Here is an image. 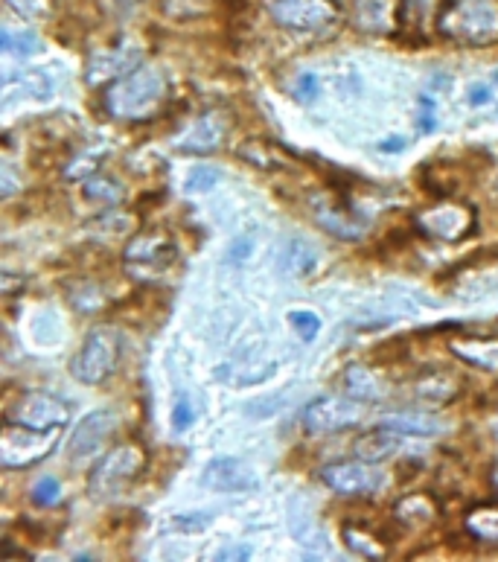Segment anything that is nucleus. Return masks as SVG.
Instances as JSON below:
<instances>
[{
	"mask_svg": "<svg viewBox=\"0 0 498 562\" xmlns=\"http://www.w3.org/2000/svg\"><path fill=\"white\" fill-rule=\"evenodd\" d=\"M365 417V405L359 399L347 397H318L303 408V429L309 434H335L353 429Z\"/></svg>",
	"mask_w": 498,
	"mask_h": 562,
	"instance_id": "9d476101",
	"label": "nucleus"
},
{
	"mask_svg": "<svg viewBox=\"0 0 498 562\" xmlns=\"http://www.w3.org/2000/svg\"><path fill=\"white\" fill-rule=\"evenodd\" d=\"M117 429V414L114 411H91L88 417H82L76 423V429L70 434L67 443V455L73 461H85L94 452H100L102 443L111 437V431Z\"/></svg>",
	"mask_w": 498,
	"mask_h": 562,
	"instance_id": "4468645a",
	"label": "nucleus"
},
{
	"mask_svg": "<svg viewBox=\"0 0 498 562\" xmlns=\"http://www.w3.org/2000/svg\"><path fill=\"white\" fill-rule=\"evenodd\" d=\"M309 213L315 219L318 228H324L327 233H332L335 239H344V242H356L362 239L367 231V222L347 204V201L335 199L330 193H318L309 199Z\"/></svg>",
	"mask_w": 498,
	"mask_h": 562,
	"instance_id": "9b49d317",
	"label": "nucleus"
},
{
	"mask_svg": "<svg viewBox=\"0 0 498 562\" xmlns=\"http://www.w3.org/2000/svg\"><path fill=\"white\" fill-rule=\"evenodd\" d=\"M466 528L472 530V536H475V539L498 545V510H490V507L475 510V513L466 519Z\"/></svg>",
	"mask_w": 498,
	"mask_h": 562,
	"instance_id": "bb28decb",
	"label": "nucleus"
},
{
	"mask_svg": "<svg viewBox=\"0 0 498 562\" xmlns=\"http://www.w3.org/2000/svg\"><path fill=\"white\" fill-rule=\"evenodd\" d=\"M452 350L466 364L487 370V373H498V338H464V341H455Z\"/></svg>",
	"mask_w": 498,
	"mask_h": 562,
	"instance_id": "412c9836",
	"label": "nucleus"
},
{
	"mask_svg": "<svg viewBox=\"0 0 498 562\" xmlns=\"http://www.w3.org/2000/svg\"><path fill=\"white\" fill-rule=\"evenodd\" d=\"M268 15L295 33H321L338 21L335 0H263Z\"/></svg>",
	"mask_w": 498,
	"mask_h": 562,
	"instance_id": "1a4fd4ad",
	"label": "nucleus"
},
{
	"mask_svg": "<svg viewBox=\"0 0 498 562\" xmlns=\"http://www.w3.org/2000/svg\"><path fill=\"white\" fill-rule=\"evenodd\" d=\"M289 324L295 327L298 338H303V341H315L318 332H321V318H318L315 312H309V309L292 312V315H289Z\"/></svg>",
	"mask_w": 498,
	"mask_h": 562,
	"instance_id": "473e14b6",
	"label": "nucleus"
},
{
	"mask_svg": "<svg viewBox=\"0 0 498 562\" xmlns=\"http://www.w3.org/2000/svg\"><path fill=\"white\" fill-rule=\"evenodd\" d=\"M123 263L137 280H158L164 271H169L172 265L178 263V248L161 231L137 233L132 242L123 248Z\"/></svg>",
	"mask_w": 498,
	"mask_h": 562,
	"instance_id": "0eeeda50",
	"label": "nucleus"
},
{
	"mask_svg": "<svg viewBox=\"0 0 498 562\" xmlns=\"http://www.w3.org/2000/svg\"><path fill=\"white\" fill-rule=\"evenodd\" d=\"M353 18L365 33H388L394 24V3L391 0H356Z\"/></svg>",
	"mask_w": 498,
	"mask_h": 562,
	"instance_id": "4be33fe9",
	"label": "nucleus"
},
{
	"mask_svg": "<svg viewBox=\"0 0 498 562\" xmlns=\"http://www.w3.org/2000/svg\"><path fill=\"white\" fill-rule=\"evenodd\" d=\"M219 181H222L219 169H213V166H196V169H190L187 178H184V193H190V196H204V193H210Z\"/></svg>",
	"mask_w": 498,
	"mask_h": 562,
	"instance_id": "c85d7f7f",
	"label": "nucleus"
},
{
	"mask_svg": "<svg viewBox=\"0 0 498 562\" xmlns=\"http://www.w3.org/2000/svg\"><path fill=\"white\" fill-rule=\"evenodd\" d=\"M201 484L213 493H254L260 487V478L245 461L219 455L201 469Z\"/></svg>",
	"mask_w": 498,
	"mask_h": 562,
	"instance_id": "ddd939ff",
	"label": "nucleus"
},
{
	"mask_svg": "<svg viewBox=\"0 0 498 562\" xmlns=\"http://www.w3.org/2000/svg\"><path fill=\"white\" fill-rule=\"evenodd\" d=\"M30 498H33V504H38V507H53L62 498V484L53 475H44V478H38L33 484Z\"/></svg>",
	"mask_w": 498,
	"mask_h": 562,
	"instance_id": "2f4dec72",
	"label": "nucleus"
},
{
	"mask_svg": "<svg viewBox=\"0 0 498 562\" xmlns=\"http://www.w3.org/2000/svg\"><path fill=\"white\" fill-rule=\"evenodd\" d=\"M123 359V338L114 327H94L79 344L70 359V376L79 385H102L108 382Z\"/></svg>",
	"mask_w": 498,
	"mask_h": 562,
	"instance_id": "7ed1b4c3",
	"label": "nucleus"
},
{
	"mask_svg": "<svg viewBox=\"0 0 498 562\" xmlns=\"http://www.w3.org/2000/svg\"><path fill=\"white\" fill-rule=\"evenodd\" d=\"M437 30L466 47L498 44V0H449L437 15Z\"/></svg>",
	"mask_w": 498,
	"mask_h": 562,
	"instance_id": "f03ea898",
	"label": "nucleus"
},
{
	"mask_svg": "<svg viewBox=\"0 0 498 562\" xmlns=\"http://www.w3.org/2000/svg\"><path fill=\"white\" fill-rule=\"evenodd\" d=\"M464 382L458 376H452L449 370L443 373H426L420 376L414 385H411V394L420 402H429V405H443V402H452V399L461 394Z\"/></svg>",
	"mask_w": 498,
	"mask_h": 562,
	"instance_id": "a211bd4d",
	"label": "nucleus"
},
{
	"mask_svg": "<svg viewBox=\"0 0 498 562\" xmlns=\"http://www.w3.org/2000/svg\"><path fill=\"white\" fill-rule=\"evenodd\" d=\"M254 254V239L248 236V233H242V236H236L231 242V248H228V260L231 263H245L248 257Z\"/></svg>",
	"mask_w": 498,
	"mask_h": 562,
	"instance_id": "c9c22d12",
	"label": "nucleus"
},
{
	"mask_svg": "<svg viewBox=\"0 0 498 562\" xmlns=\"http://www.w3.org/2000/svg\"><path fill=\"white\" fill-rule=\"evenodd\" d=\"M85 196L91 201H100V204H117L123 199V187H120V181H114L108 175H91L85 181Z\"/></svg>",
	"mask_w": 498,
	"mask_h": 562,
	"instance_id": "a878e982",
	"label": "nucleus"
},
{
	"mask_svg": "<svg viewBox=\"0 0 498 562\" xmlns=\"http://www.w3.org/2000/svg\"><path fill=\"white\" fill-rule=\"evenodd\" d=\"M394 516L408 528H426L437 516V507H434L429 496H405L394 507Z\"/></svg>",
	"mask_w": 498,
	"mask_h": 562,
	"instance_id": "b1692460",
	"label": "nucleus"
},
{
	"mask_svg": "<svg viewBox=\"0 0 498 562\" xmlns=\"http://www.w3.org/2000/svg\"><path fill=\"white\" fill-rule=\"evenodd\" d=\"M414 225L420 233L434 236V239H446L455 242L461 236H469L475 231V213L466 204H455V201H443L437 207H426L414 216Z\"/></svg>",
	"mask_w": 498,
	"mask_h": 562,
	"instance_id": "f8f14e48",
	"label": "nucleus"
},
{
	"mask_svg": "<svg viewBox=\"0 0 498 562\" xmlns=\"http://www.w3.org/2000/svg\"><path fill=\"white\" fill-rule=\"evenodd\" d=\"M496 82H498V73H496Z\"/></svg>",
	"mask_w": 498,
	"mask_h": 562,
	"instance_id": "a19ab883",
	"label": "nucleus"
},
{
	"mask_svg": "<svg viewBox=\"0 0 498 562\" xmlns=\"http://www.w3.org/2000/svg\"><path fill=\"white\" fill-rule=\"evenodd\" d=\"M169 79L158 67H132L117 76L105 91V111L126 123H146L164 111Z\"/></svg>",
	"mask_w": 498,
	"mask_h": 562,
	"instance_id": "f257e3e1",
	"label": "nucleus"
},
{
	"mask_svg": "<svg viewBox=\"0 0 498 562\" xmlns=\"http://www.w3.org/2000/svg\"><path fill=\"white\" fill-rule=\"evenodd\" d=\"M70 402L47 391H24L12 399L3 411V423H18L27 429L59 431L70 423Z\"/></svg>",
	"mask_w": 498,
	"mask_h": 562,
	"instance_id": "39448f33",
	"label": "nucleus"
},
{
	"mask_svg": "<svg viewBox=\"0 0 498 562\" xmlns=\"http://www.w3.org/2000/svg\"><path fill=\"white\" fill-rule=\"evenodd\" d=\"M143 463H146V455L134 443H123V446H114L111 452H105L97 461V466L91 469V478H88L91 498L105 501V498L120 496L140 475Z\"/></svg>",
	"mask_w": 498,
	"mask_h": 562,
	"instance_id": "20e7f679",
	"label": "nucleus"
},
{
	"mask_svg": "<svg viewBox=\"0 0 498 562\" xmlns=\"http://www.w3.org/2000/svg\"><path fill=\"white\" fill-rule=\"evenodd\" d=\"M12 12H18L27 21H41L50 15V0H6Z\"/></svg>",
	"mask_w": 498,
	"mask_h": 562,
	"instance_id": "72a5a7b5",
	"label": "nucleus"
},
{
	"mask_svg": "<svg viewBox=\"0 0 498 562\" xmlns=\"http://www.w3.org/2000/svg\"><path fill=\"white\" fill-rule=\"evenodd\" d=\"M225 134H228V120H222L219 114H204L181 134L178 149L187 155H210V152L222 149Z\"/></svg>",
	"mask_w": 498,
	"mask_h": 562,
	"instance_id": "dca6fc26",
	"label": "nucleus"
},
{
	"mask_svg": "<svg viewBox=\"0 0 498 562\" xmlns=\"http://www.w3.org/2000/svg\"><path fill=\"white\" fill-rule=\"evenodd\" d=\"M423 102V114H420V129L423 132H432L434 129V100L432 97H420Z\"/></svg>",
	"mask_w": 498,
	"mask_h": 562,
	"instance_id": "4c0bfd02",
	"label": "nucleus"
},
{
	"mask_svg": "<svg viewBox=\"0 0 498 562\" xmlns=\"http://www.w3.org/2000/svg\"><path fill=\"white\" fill-rule=\"evenodd\" d=\"M59 431H38L18 426V423H3L0 431V463L6 469H27L41 463L56 446Z\"/></svg>",
	"mask_w": 498,
	"mask_h": 562,
	"instance_id": "6e6552de",
	"label": "nucleus"
},
{
	"mask_svg": "<svg viewBox=\"0 0 498 562\" xmlns=\"http://www.w3.org/2000/svg\"><path fill=\"white\" fill-rule=\"evenodd\" d=\"M251 554H254L251 545H225V548L216 554V560H251Z\"/></svg>",
	"mask_w": 498,
	"mask_h": 562,
	"instance_id": "e433bc0d",
	"label": "nucleus"
},
{
	"mask_svg": "<svg viewBox=\"0 0 498 562\" xmlns=\"http://www.w3.org/2000/svg\"><path fill=\"white\" fill-rule=\"evenodd\" d=\"M405 146H408V140H405V137H385V140L379 143V152L394 155V152H402Z\"/></svg>",
	"mask_w": 498,
	"mask_h": 562,
	"instance_id": "ea45409f",
	"label": "nucleus"
},
{
	"mask_svg": "<svg viewBox=\"0 0 498 562\" xmlns=\"http://www.w3.org/2000/svg\"><path fill=\"white\" fill-rule=\"evenodd\" d=\"M344 391L359 402H382L388 394L382 376L365 364H350L344 370Z\"/></svg>",
	"mask_w": 498,
	"mask_h": 562,
	"instance_id": "6ab92c4d",
	"label": "nucleus"
},
{
	"mask_svg": "<svg viewBox=\"0 0 498 562\" xmlns=\"http://www.w3.org/2000/svg\"><path fill=\"white\" fill-rule=\"evenodd\" d=\"M0 47L3 53L9 56H18V59H30V56H38L41 53V38L30 30H3L0 35Z\"/></svg>",
	"mask_w": 498,
	"mask_h": 562,
	"instance_id": "393cba45",
	"label": "nucleus"
},
{
	"mask_svg": "<svg viewBox=\"0 0 498 562\" xmlns=\"http://www.w3.org/2000/svg\"><path fill=\"white\" fill-rule=\"evenodd\" d=\"M490 100H493V94H490L487 85H472V91H469V105H487Z\"/></svg>",
	"mask_w": 498,
	"mask_h": 562,
	"instance_id": "58836bf2",
	"label": "nucleus"
},
{
	"mask_svg": "<svg viewBox=\"0 0 498 562\" xmlns=\"http://www.w3.org/2000/svg\"><path fill=\"white\" fill-rule=\"evenodd\" d=\"M402 440H405V434L379 426L376 431H370V434L356 440V458H365V461L376 463L385 461V458L397 455L399 449H402Z\"/></svg>",
	"mask_w": 498,
	"mask_h": 562,
	"instance_id": "aec40b11",
	"label": "nucleus"
},
{
	"mask_svg": "<svg viewBox=\"0 0 498 562\" xmlns=\"http://www.w3.org/2000/svg\"><path fill=\"white\" fill-rule=\"evenodd\" d=\"M277 265H280V271L289 274V277H306V274H312L315 265H318V251H315L309 242H303V239H289V242L283 245V251H280Z\"/></svg>",
	"mask_w": 498,
	"mask_h": 562,
	"instance_id": "5701e85b",
	"label": "nucleus"
},
{
	"mask_svg": "<svg viewBox=\"0 0 498 562\" xmlns=\"http://www.w3.org/2000/svg\"><path fill=\"white\" fill-rule=\"evenodd\" d=\"M53 97V79L44 70H21L3 76V108L21 100L47 102Z\"/></svg>",
	"mask_w": 498,
	"mask_h": 562,
	"instance_id": "2eb2a0df",
	"label": "nucleus"
},
{
	"mask_svg": "<svg viewBox=\"0 0 498 562\" xmlns=\"http://www.w3.org/2000/svg\"><path fill=\"white\" fill-rule=\"evenodd\" d=\"M196 402L190 399V394H178L175 402H172V414H169V420H172V429L178 431V434H184L187 429H193V423H196Z\"/></svg>",
	"mask_w": 498,
	"mask_h": 562,
	"instance_id": "c756f323",
	"label": "nucleus"
},
{
	"mask_svg": "<svg viewBox=\"0 0 498 562\" xmlns=\"http://www.w3.org/2000/svg\"><path fill=\"white\" fill-rule=\"evenodd\" d=\"M324 484L335 490L338 496L347 498H373L385 493L388 487V472L376 461H335L321 469Z\"/></svg>",
	"mask_w": 498,
	"mask_h": 562,
	"instance_id": "423d86ee",
	"label": "nucleus"
},
{
	"mask_svg": "<svg viewBox=\"0 0 498 562\" xmlns=\"http://www.w3.org/2000/svg\"><path fill=\"white\" fill-rule=\"evenodd\" d=\"M382 426L391 431H399L405 437H437L443 434V420L434 417L429 411H394L382 417Z\"/></svg>",
	"mask_w": 498,
	"mask_h": 562,
	"instance_id": "f3484780",
	"label": "nucleus"
},
{
	"mask_svg": "<svg viewBox=\"0 0 498 562\" xmlns=\"http://www.w3.org/2000/svg\"><path fill=\"white\" fill-rule=\"evenodd\" d=\"M318 94H321L318 76L315 73H300L298 79H295V97L309 105V102L318 100Z\"/></svg>",
	"mask_w": 498,
	"mask_h": 562,
	"instance_id": "f704fd0d",
	"label": "nucleus"
},
{
	"mask_svg": "<svg viewBox=\"0 0 498 562\" xmlns=\"http://www.w3.org/2000/svg\"><path fill=\"white\" fill-rule=\"evenodd\" d=\"M213 525V513L207 510H193V513H178L169 519V528L181 530V533H201Z\"/></svg>",
	"mask_w": 498,
	"mask_h": 562,
	"instance_id": "7c9ffc66",
	"label": "nucleus"
},
{
	"mask_svg": "<svg viewBox=\"0 0 498 562\" xmlns=\"http://www.w3.org/2000/svg\"><path fill=\"white\" fill-rule=\"evenodd\" d=\"M344 542H347V548H350L353 554H359V557H373V560H382V557H385V548L376 542V536L353 528V525L344 528Z\"/></svg>",
	"mask_w": 498,
	"mask_h": 562,
	"instance_id": "cd10ccee",
	"label": "nucleus"
}]
</instances>
